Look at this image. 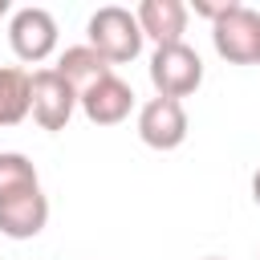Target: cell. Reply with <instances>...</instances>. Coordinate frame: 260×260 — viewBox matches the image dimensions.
<instances>
[{"label": "cell", "instance_id": "16", "mask_svg": "<svg viewBox=\"0 0 260 260\" xmlns=\"http://www.w3.org/2000/svg\"><path fill=\"white\" fill-rule=\"evenodd\" d=\"M256 65H260V41H256Z\"/></svg>", "mask_w": 260, "mask_h": 260}, {"label": "cell", "instance_id": "1", "mask_svg": "<svg viewBox=\"0 0 260 260\" xmlns=\"http://www.w3.org/2000/svg\"><path fill=\"white\" fill-rule=\"evenodd\" d=\"M85 45L98 49L110 65H126L142 53V28L134 20L130 8L122 4H102L89 20H85Z\"/></svg>", "mask_w": 260, "mask_h": 260}, {"label": "cell", "instance_id": "8", "mask_svg": "<svg viewBox=\"0 0 260 260\" xmlns=\"http://www.w3.org/2000/svg\"><path fill=\"white\" fill-rule=\"evenodd\" d=\"M45 223H49V199H45L41 187L0 199V236H8V240H32V236L45 232Z\"/></svg>", "mask_w": 260, "mask_h": 260}, {"label": "cell", "instance_id": "4", "mask_svg": "<svg viewBox=\"0 0 260 260\" xmlns=\"http://www.w3.org/2000/svg\"><path fill=\"white\" fill-rule=\"evenodd\" d=\"M8 45H12L16 61H24V65L49 61L53 49H57V20H53V12L37 8V4L16 8L12 20H8Z\"/></svg>", "mask_w": 260, "mask_h": 260}, {"label": "cell", "instance_id": "2", "mask_svg": "<svg viewBox=\"0 0 260 260\" xmlns=\"http://www.w3.org/2000/svg\"><path fill=\"white\" fill-rule=\"evenodd\" d=\"M150 85L154 98H175L183 102L187 93H195L203 85V61L199 53L183 41V45H162L150 53Z\"/></svg>", "mask_w": 260, "mask_h": 260}, {"label": "cell", "instance_id": "11", "mask_svg": "<svg viewBox=\"0 0 260 260\" xmlns=\"http://www.w3.org/2000/svg\"><path fill=\"white\" fill-rule=\"evenodd\" d=\"M28 118V73L20 65H0V130Z\"/></svg>", "mask_w": 260, "mask_h": 260}, {"label": "cell", "instance_id": "9", "mask_svg": "<svg viewBox=\"0 0 260 260\" xmlns=\"http://www.w3.org/2000/svg\"><path fill=\"white\" fill-rule=\"evenodd\" d=\"M187 16L191 8L183 0H142L134 8V20L142 28V41L150 37L154 49L162 45H183V32H187Z\"/></svg>", "mask_w": 260, "mask_h": 260}, {"label": "cell", "instance_id": "13", "mask_svg": "<svg viewBox=\"0 0 260 260\" xmlns=\"http://www.w3.org/2000/svg\"><path fill=\"white\" fill-rule=\"evenodd\" d=\"M232 0H219V4H207V0H195V4H187V8H195V16H207V20H215L223 8H228Z\"/></svg>", "mask_w": 260, "mask_h": 260}, {"label": "cell", "instance_id": "5", "mask_svg": "<svg viewBox=\"0 0 260 260\" xmlns=\"http://www.w3.org/2000/svg\"><path fill=\"white\" fill-rule=\"evenodd\" d=\"M73 110H77V93L65 85L57 69L28 73V114L37 118L41 130H65Z\"/></svg>", "mask_w": 260, "mask_h": 260}, {"label": "cell", "instance_id": "17", "mask_svg": "<svg viewBox=\"0 0 260 260\" xmlns=\"http://www.w3.org/2000/svg\"><path fill=\"white\" fill-rule=\"evenodd\" d=\"M207 260H219V256H207Z\"/></svg>", "mask_w": 260, "mask_h": 260}, {"label": "cell", "instance_id": "7", "mask_svg": "<svg viewBox=\"0 0 260 260\" xmlns=\"http://www.w3.org/2000/svg\"><path fill=\"white\" fill-rule=\"evenodd\" d=\"M77 106L81 114L93 122V126H118L130 118L134 110V89L118 77V73H106L102 81H93L85 93H77Z\"/></svg>", "mask_w": 260, "mask_h": 260}, {"label": "cell", "instance_id": "15", "mask_svg": "<svg viewBox=\"0 0 260 260\" xmlns=\"http://www.w3.org/2000/svg\"><path fill=\"white\" fill-rule=\"evenodd\" d=\"M8 12H12V4H8V0H0V16H8Z\"/></svg>", "mask_w": 260, "mask_h": 260}, {"label": "cell", "instance_id": "10", "mask_svg": "<svg viewBox=\"0 0 260 260\" xmlns=\"http://www.w3.org/2000/svg\"><path fill=\"white\" fill-rule=\"evenodd\" d=\"M53 69L65 77V85H69L73 93H85L93 81H102L106 73H114V65H110L98 49H89V45H73V49H65V53L57 57Z\"/></svg>", "mask_w": 260, "mask_h": 260}, {"label": "cell", "instance_id": "14", "mask_svg": "<svg viewBox=\"0 0 260 260\" xmlns=\"http://www.w3.org/2000/svg\"><path fill=\"white\" fill-rule=\"evenodd\" d=\"M252 199L260 203V167H256V175H252Z\"/></svg>", "mask_w": 260, "mask_h": 260}, {"label": "cell", "instance_id": "3", "mask_svg": "<svg viewBox=\"0 0 260 260\" xmlns=\"http://www.w3.org/2000/svg\"><path fill=\"white\" fill-rule=\"evenodd\" d=\"M256 41H260V12L232 0L211 20V45L232 65H256Z\"/></svg>", "mask_w": 260, "mask_h": 260}, {"label": "cell", "instance_id": "12", "mask_svg": "<svg viewBox=\"0 0 260 260\" xmlns=\"http://www.w3.org/2000/svg\"><path fill=\"white\" fill-rule=\"evenodd\" d=\"M32 187H41L32 158L20 154V150H0V199L20 195V191H32Z\"/></svg>", "mask_w": 260, "mask_h": 260}, {"label": "cell", "instance_id": "6", "mask_svg": "<svg viewBox=\"0 0 260 260\" xmlns=\"http://www.w3.org/2000/svg\"><path fill=\"white\" fill-rule=\"evenodd\" d=\"M187 126H191L187 122V110L175 98H150L138 110V138L150 150H175V146H183Z\"/></svg>", "mask_w": 260, "mask_h": 260}]
</instances>
